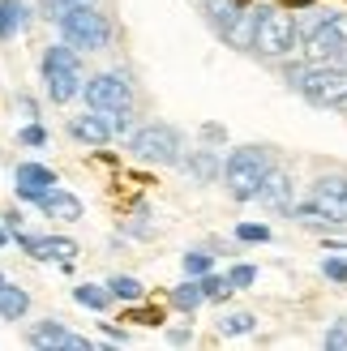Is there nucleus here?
I'll return each mask as SVG.
<instances>
[{
	"label": "nucleus",
	"mask_w": 347,
	"mask_h": 351,
	"mask_svg": "<svg viewBox=\"0 0 347 351\" xmlns=\"http://www.w3.org/2000/svg\"><path fill=\"white\" fill-rule=\"evenodd\" d=\"M287 82L313 103V108H347V69L343 64H309L287 69Z\"/></svg>",
	"instance_id": "nucleus-1"
},
{
	"label": "nucleus",
	"mask_w": 347,
	"mask_h": 351,
	"mask_svg": "<svg viewBox=\"0 0 347 351\" xmlns=\"http://www.w3.org/2000/svg\"><path fill=\"white\" fill-rule=\"evenodd\" d=\"M270 171V159L266 150L257 146H240L228 154V163H223V184L236 202H257V193H262V180Z\"/></svg>",
	"instance_id": "nucleus-2"
},
{
	"label": "nucleus",
	"mask_w": 347,
	"mask_h": 351,
	"mask_svg": "<svg viewBox=\"0 0 347 351\" xmlns=\"http://www.w3.org/2000/svg\"><path fill=\"white\" fill-rule=\"evenodd\" d=\"M43 82H47L51 103H69V99H77L86 90V86H82V64H77V47L73 43L43 51Z\"/></svg>",
	"instance_id": "nucleus-3"
},
{
	"label": "nucleus",
	"mask_w": 347,
	"mask_h": 351,
	"mask_svg": "<svg viewBox=\"0 0 347 351\" xmlns=\"http://www.w3.org/2000/svg\"><path fill=\"white\" fill-rule=\"evenodd\" d=\"M60 34H64V43H73L77 51H99V47H108L112 26H108L103 13H95V5H82V9H69L60 17Z\"/></svg>",
	"instance_id": "nucleus-4"
},
{
	"label": "nucleus",
	"mask_w": 347,
	"mask_h": 351,
	"mask_svg": "<svg viewBox=\"0 0 347 351\" xmlns=\"http://www.w3.org/2000/svg\"><path fill=\"white\" fill-rule=\"evenodd\" d=\"M253 47L262 51V56H287V51L296 47V17L287 9H262Z\"/></svg>",
	"instance_id": "nucleus-5"
},
{
	"label": "nucleus",
	"mask_w": 347,
	"mask_h": 351,
	"mask_svg": "<svg viewBox=\"0 0 347 351\" xmlns=\"http://www.w3.org/2000/svg\"><path fill=\"white\" fill-rule=\"evenodd\" d=\"M133 154L146 163H180V133L171 125H142L133 133Z\"/></svg>",
	"instance_id": "nucleus-6"
},
{
	"label": "nucleus",
	"mask_w": 347,
	"mask_h": 351,
	"mask_svg": "<svg viewBox=\"0 0 347 351\" xmlns=\"http://www.w3.org/2000/svg\"><path fill=\"white\" fill-rule=\"evenodd\" d=\"M86 103H91L95 112H103V116L125 112L133 103V90H129L125 73H95L91 82H86Z\"/></svg>",
	"instance_id": "nucleus-7"
},
{
	"label": "nucleus",
	"mask_w": 347,
	"mask_h": 351,
	"mask_svg": "<svg viewBox=\"0 0 347 351\" xmlns=\"http://www.w3.org/2000/svg\"><path fill=\"white\" fill-rule=\"evenodd\" d=\"M343 56H347V43L335 34L331 22H318L309 30V39H304V60L309 64H339Z\"/></svg>",
	"instance_id": "nucleus-8"
},
{
	"label": "nucleus",
	"mask_w": 347,
	"mask_h": 351,
	"mask_svg": "<svg viewBox=\"0 0 347 351\" xmlns=\"http://www.w3.org/2000/svg\"><path fill=\"white\" fill-rule=\"evenodd\" d=\"M313 206L326 210V219L347 223V176H322L313 184Z\"/></svg>",
	"instance_id": "nucleus-9"
},
{
	"label": "nucleus",
	"mask_w": 347,
	"mask_h": 351,
	"mask_svg": "<svg viewBox=\"0 0 347 351\" xmlns=\"http://www.w3.org/2000/svg\"><path fill=\"white\" fill-rule=\"evenodd\" d=\"M56 189V171L43 163H22L17 167V197L26 202H43V193Z\"/></svg>",
	"instance_id": "nucleus-10"
},
{
	"label": "nucleus",
	"mask_w": 347,
	"mask_h": 351,
	"mask_svg": "<svg viewBox=\"0 0 347 351\" xmlns=\"http://www.w3.org/2000/svg\"><path fill=\"white\" fill-rule=\"evenodd\" d=\"M30 347H77V351H91V343L77 339V335H69V330L60 322H51V317L30 330Z\"/></svg>",
	"instance_id": "nucleus-11"
},
{
	"label": "nucleus",
	"mask_w": 347,
	"mask_h": 351,
	"mask_svg": "<svg viewBox=\"0 0 347 351\" xmlns=\"http://www.w3.org/2000/svg\"><path fill=\"white\" fill-rule=\"evenodd\" d=\"M257 202L270 206V210H291V176L270 167L266 180H262V193H257Z\"/></svg>",
	"instance_id": "nucleus-12"
},
{
	"label": "nucleus",
	"mask_w": 347,
	"mask_h": 351,
	"mask_svg": "<svg viewBox=\"0 0 347 351\" xmlns=\"http://www.w3.org/2000/svg\"><path fill=\"white\" fill-rule=\"evenodd\" d=\"M69 133H73L77 142H86V146H108L112 137H116L112 125L103 120V112L99 116H73V120H69Z\"/></svg>",
	"instance_id": "nucleus-13"
},
{
	"label": "nucleus",
	"mask_w": 347,
	"mask_h": 351,
	"mask_svg": "<svg viewBox=\"0 0 347 351\" xmlns=\"http://www.w3.org/2000/svg\"><path fill=\"white\" fill-rule=\"evenodd\" d=\"M43 215L47 219H56V223H77L82 219V202L73 197V193H64V189H51V193H43Z\"/></svg>",
	"instance_id": "nucleus-14"
},
{
	"label": "nucleus",
	"mask_w": 347,
	"mask_h": 351,
	"mask_svg": "<svg viewBox=\"0 0 347 351\" xmlns=\"http://www.w3.org/2000/svg\"><path fill=\"white\" fill-rule=\"evenodd\" d=\"M26 308H30V295L17 287V283H5V278H0V322L26 317Z\"/></svg>",
	"instance_id": "nucleus-15"
},
{
	"label": "nucleus",
	"mask_w": 347,
	"mask_h": 351,
	"mask_svg": "<svg viewBox=\"0 0 347 351\" xmlns=\"http://www.w3.org/2000/svg\"><path fill=\"white\" fill-rule=\"evenodd\" d=\"M202 9H206V17H211V26L219 34H228L236 26V17L245 13V9H240V0H202Z\"/></svg>",
	"instance_id": "nucleus-16"
},
{
	"label": "nucleus",
	"mask_w": 347,
	"mask_h": 351,
	"mask_svg": "<svg viewBox=\"0 0 347 351\" xmlns=\"http://www.w3.org/2000/svg\"><path fill=\"white\" fill-rule=\"evenodd\" d=\"M257 17H262V9H245L223 39H228L232 47H253V39H257Z\"/></svg>",
	"instance_id": "nucleus-17"
},
{
	"label": "nucleus",
	"mask_w": 347,
	"mask_h": 351,
	"mask_svg": "<svg viewBox=\"0 0 347 351\" xmlns=\"http://www.w3.org/2000/svg\"><path fill=\"white\" fill-rule=\"evenodd\" d=\"M184 171H189V176H198L202 184H211L215 176L223 171V163H219V154H215V150H193V154H189V163H184Z\"/></svg>",
	"instance_id": "nucleus-18"
},
{
	"label": "nucleus",
	"mask_w": 347,
	"mask_h": 351,
	"mask_svg": "<svg viewBox=\"0 0 347 351\" xmlns=\"http://www.w3.org/2000/svg\"><path fill=\"white\" fill-rule=\"evenodd\" d=\"M26 26V5L22 0H0V39H13Z\"/></svg>",
	"instance_id": "nucleus-19"
},
{
	"label": "nucleus",
	"mask_w": 347,
	"mask_h": 351,
	"mask_svg": "<svg viewBox=\"0 0 347 351\" xmlns=\"http://www.w3.org/2000/svg\"><path fill=\"white\" fill-rule=\"evenodd\" d=\"M73 300L82 304V308H108L116 295H112V287H95V283H82V287H73Z\"/></svg>",
	"instance_id": "nucleus-20"
},
{
	"label": "nucleus",
	"mask_w": 347,
	"mask_h": 351,
	"mask_svg": "<svg viewBox=\"0 0 347 351\" xmlns=\"http://www.w3.org/2000/svg\"><path fill=\"white\" fill-rule=\"evenodd\" d=\"M202 300H206V291H202V278H189V283H180L176 291H171V304H176L180 313H193Z\"/></svg>",
	"instance_id": "nucleus-21"
},
{
	"label": "nucleus",
	"mask_w": 347,
	"mask_h": 351,
	"mask_svg": "<svg viewBox=\"0 0 347 351\" xmlns=\"http://www.w3.org/2000/svg\"><path fill=\"white\" fill-rule=\"evenodd\" d=\"M108 287H112V295H116V300H125V304H137V300H142V295H146V287L137 283L133 274H116Z\"/></svg>",
	"instance_id": "nucleus-22"
},
{
	"label": "nucleus",
	"mask_w": 347,
	"mask_h": 351,
	"mask_svg": "<svg viewBox=\"0 0 347 351\" xmlns=\"http://www.w3.org/2000/svg\"><path fill=\"white\" fill-rule=\"evenodd\" d=\"M249 330H257L253 313H228V317H219V335H249Z\"/></svg>",
	"instance_id": "nucleus-23"
},
{
	"label": "nucleus",
	"mask_w": 347,
	"mask_h": 351,
	"mask_svg": "<svg viewBox=\"0 0 347 351\" xmlns=\"http://www.w3.org/2000/svg\"><path fill=\"white\" fill-rule=\"evenodd\" d=\"M202 291H206V300H228L236 291V283L232 278H219V274H202Z\"/></svg>",
	"instance_id": "nucleus-24"
},
{
	"label": "nucleus",
	"mask_w": 347,
	"mask_h": 351,
	"mask_svg": "<svg viewBox=\"0 0 347 351\" xmlns=\"http://www.w3.org/2000/svg\"><path fill=\"white\" fill-rule=\"evenodd\" d=\"M47 257H56L60 266H69V261L77 257V244L64 240V236H47Z\"/></svg>",
	"instance_id": "nucleus-25"
},
{
	"label": "nucleus",
	"mask_w": 347,
	"mask_h": 351,
	"mask_svg": "<svg viewBox=\"0 0 347 351\" xmlns=\"http://www.w3.org/2000/svg\"><path fill=\"white\" fill-rule=\"evenodd\" d=\"M184 274H189V278L211 274V253H184Z\"/></svg>",
	"instance_id": "nucleus-26"
},
{
	"label": "nucleus",
	"mask_w": 347,
	"mask_h": 351,
	"mask_svg": "<svg viewBox=\"0 0 347 351\" xmlns=\"http://www.w3.org/2000/svg\"><path fill=\"white\" fill-rule=\"evenodd\" d=\"M82 5H95V0H43V13L60 22V17H64L69 9H82Z\"/></svg>",
	"instance_id": "nucleus-27"
},
{
	"label": "nucleus",
	"mask_w": 347,
	"mask_h": 351,
	"mask_svg": "<svg viewBox=\"0 0 347 351\" xmlns=\"http://www.w3.org/2000/svg\"><path fill=\"white\" fill-rule=\"evenodd\" d=\"M236 236H240V240H249V244H262V240H270V227H262V223H240V227H236Z\"/></svg>",
	"instance_id": "nucleus-28"
},
{
	"label": "nucleus",
	"mask_w": 347,
	"mask_h": 351,
	"mask_svg": "<svg viewBox=\"0 0 347 351\" xmlns=\"http://www.w3.org/2000/svg\"><path fill=\"white\" fill-rule=\"evenodd\" d=\"M326 278H335V283H347V261L343 257H326Z\"/></svg>",
	"instance_id": "nucleus-29"
},
{
	"label": "nucleus",
	"mask_w": 347,
	"mask_h": 351,
	"mask_svg": "<svg viewBox=\"0 0 347 351\" xmlns=\"http://www.w3.org/2000/svg\"><path fill=\"white\" fill-rule=\"evenodd\" d=\"M22 142H26V146H43V142H47V129L26 125V129H22Z\"/></svg>",
	"instance_id": "nucleus-30"
},
{
	"label": "nucleus",
	"mask_w": 347,
	"mask_h": 351,
	"mask_svg": "<svg viewBox=\"0 0 347 351\" xmlns=\"http://www.w3.org/2000/svg\"><path fill=\"white\" fill-rule=\"evenodd\" d=\"M228 278H232V283H236V287H249V283H253V278H257V270H253V266H236V270H232Z\"/></svg>",
	"instance_id": "nucleus-31"
},
{
	"label": "nucleus",
	"mask_w": 347,
	"mask_h": 351,
	"mask_svg": "<svg viewBox=\"0 0 347 351\" xmlns=\"http://www.w3.org/2000/svg\"><path fill=\"white\" fill-rule=\"evenodd\" d=\"M108 125H112V133H116V137H125V133H129V108H125V112H112Z\"/></svg>",
	"instance_id": "nucleus-32"
},
{
	"label": "nucleus",
	"mask_w": 347,
	"mask_h": 351,
	"mask_svg": "<svg viewBox=\"0 0 347 351\" xmlns=\"http://www.w3.org/2000/svg\"><path fill=\"white\" fill-rule=\"evenodd\" d=\"M326 347H347V322L335 326V330H326Z\"/></svg>",
	"instance_id": "nucleus-33"
},
{
	"label": "nucleus",
	"mask_w": 347,
	"mask_h": 351,
	"mask_svg": "<svg viewBox=\"0 0 347 351\" xmlns=\"http://www.w3.org/2000/svg\"><path fill=\"white\" fill-rule=\"evenodd\" d=\"M133 322H142V326H163V313H159V308H142V313H133Z\"/></svg>",
	"instance_id": "nucleus-34"
},
{
	"label": "nucleus",
	"mask_w": 347,
	"mask_h": 351,
	"mask_svg": "<svg viewBox=\"0 0 347 351\" xmlns=\"http://www.w3.org/2000/svg\"><path fill=\"white\" fill-rule=\"evenodd\" d=\"M17 112H22V120H34V99H17Z\"/></svg>",
	"instance_id": "nucleus-35"
},
{
	"label": "nucleus",
	"mask_w": 347,
	"mask_h": 351,
	"mask_svg": "<svg viewBox=\"0 0 347 351\" xmlns=\"http://www.w3.org/2000/svg\"><path fill=\"white\" fill-rule=\"evenodd\" d=\"M202 137H206V142H223V129H219V125H206Z\"/></svg>",
	"instance_id": "nucleus-36"
},
{
	"label": "nucleus",
	"mask_w": 347,
	"mask_h": 351,
	"mask_svg": "<svg viewBox=\"0 0 347 351\" xmlns=\"http://www.w3.org/2000/svg\"><path fill=\"white\" fill-rule=\"evenodd\" d=\"M103 335H108L112 343H125V330H116V326H103Z\"/></svg>",
	"instance_id": "nucleus-37"
},
{
	"label": "nucleus",
	"mask_w": 347,
	"mask_h": 351,
	"mask_svg": "<svg viewBox=\"0 0 347 351\" xmlns=\"http://www.w3.org/2000/svg\"><path fill=\"white\" fill-rule=\"evenodd\" d=\"M5 240H9V232H5V227H0V244H5Z\"/></svg>",
	"instance_id": "nucleus-38"
}]
</instances>
